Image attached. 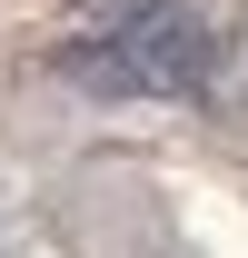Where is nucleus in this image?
<instances>
[{
  "instance_id": "obj_1",
  "label": "nucleus",
  "mask_w": 248,
  "mask_h": 258,
  "mask_svg": "<svg viewBox=\"0 0 248 258\" xmlns=\"http://www.w3.org/2000/svg\"><path fill=\"white\" fill-rule=\"evenodd\" d=\"M60 70L90 90H119V99H199L218 80V30L179 0H149V10L109 20L99 40H70Z\"/></svg>"
}]
</instances>
